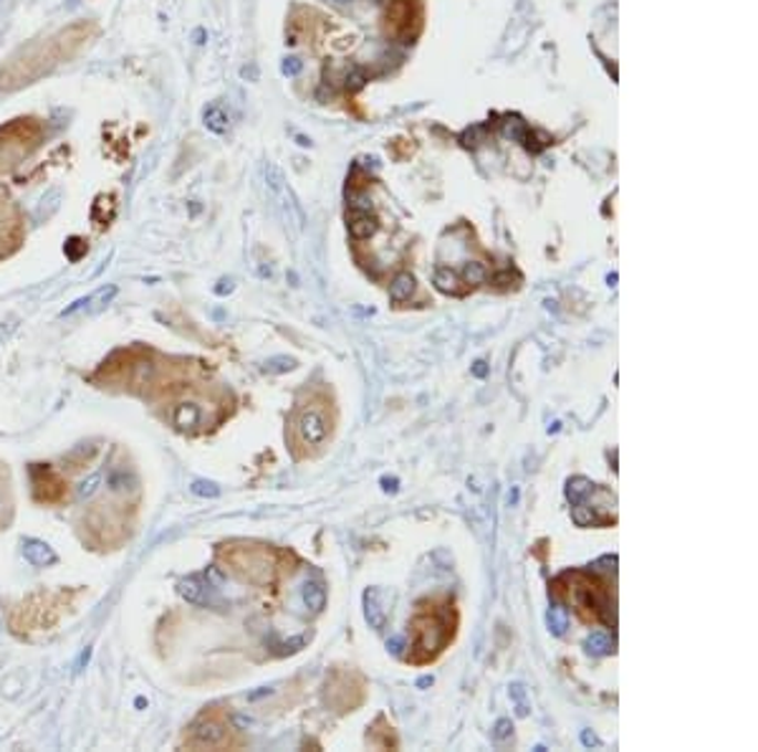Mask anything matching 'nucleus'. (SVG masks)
I'll return each mask as SVG.
<instances>
[{
	"instance_id": "nucleus-1",
	"label": "nucleus",
	"mask_w": 758,
	"mask_h": 752,
	"mask_svg": "<svg viewBox=\"0 0 758 752\" xmlns=\"http://www.w3.org/2000/svg\"><path fill=\"white\" fill-rule=\"evenodd\" d=\"M198 367L188 361H172V357L157 355L155 349L135 345L117 349L107 361L99 365V370L92 375V383L112 390H127L145 400L162 404L175 396L180 388L190 383Z\"/></svg>"
},
{
	"instance_id": "nucleus-2",
	"label": "nucleus",
	"mask_w": 758,
	"mask_h": 752,
	"mask_svg": "<svg viewBox=\"0 0 758 752\" xmlns=\"http://www.w3.org/2000/svg\"><path fill=\"white\" fill-rule=\"evenodd\" d=\"M99 36L94 21H76L46 39L31 41L0 64V92H19L74 61Z\"/></svg>"
},
{
	"instance_id": "nucleus-3",
	"label": "nucleus",
	"mask_w": 758,
	"mask_h": 752,
	"mask_svg": "<svg viewBox=\"0 0 758 752\" xmlns=\"http://www.w3.org/2000/svg\"><path fill=\"white\" fill-rule=\"evenodd\" d=\"M135 512L137 506L127 500V492L112 500L96 502L82 514L78 530L82 540L92 550H117L125 545L135 528Z\"/></svg>"
},
{
	"instance_id": "nucleus-4",
	"label": "nucleus",
	"mask_w": 758,
	"mask_h": 752,
	"mask_svg": "<svg viewBox=\"0 0 758 752\" xmlns=\"http://www.w3.org/2000/svg\"><path fill=\"white\" fill-rule=\"evenodd\" d=\"M82 591H36L15 603L8 614L11 631L19 636H36L59 626L66 614L76 608Z\"/></svg>"
},
{
	"instance_id": "nucleus-5",
	"label": "nucleus",
	"mask_w": 758,
	"mask_h": 752,
	"mask_svg": "<svg viewBox=\"0 0 758 752\" xmlns=\"http://www.w3.org/2000/svg\"><path fill=\"white\" fill-rule=\"evenodd\" d=\"M46 143V125L39 117H15L0 125V175L13 173Z\"/></svg>"
},
{
	"instance_id": "nucleus-6",
	"label": "nucleus",
	"mask_w": 758,
	"mask_h": 752,
	"mask_svg": "<svg viewBox=\"0 0 758 752\" xmlns=\"http://www.w3.org/2000/svg\"><path fill=\"white\" fill-rule=\"evenodd\" d=\"M220 557L225 560V571H231L241 581L271 583L278 567V557L269 547L259 545H233L225 547Z\"/></svg>"
},
{
	"instance_id": "nucleus-7",
	"label": "nucleus",
	"mask_w": 758,
	"mask_h": 752,
	"mask_svg": "<svg viewBox=\"0 0 758 752\" xmlns=\"http://www.w3.org/2000/svg\"><path fill=\"white\" fill-rule=\"evenodd\" d=\"M331 434V421L326 408L319 404H308L298 410L294 418V441L296 446H304L306 451L319 449Z\"/></svg>"
},
{
	"instance_id": "nucleus-8",
	"label": "nucleus",
	"mask_w": 758,
	"mask_h": 752,
	"mask_svg": "<svg viewBox=\"0 0 758 752\" xmlns=\"http://www.w3.org/2000/svg\"><path fill=\"white\" fill-rule=\"evenodd\" d=\"M231 734H233V728L225 722V717L215 710H210V712H202L198 720L192 722L188 738H185V745L192 750L225 748V745H231Z\"/></svg>"
},
{
	"instance_id": "nucleus-9",
	"label": "nucleus",
	"mask_w": 758,
	"mask_h": 752,
	"mask_svg": "<svg viewBox=\"0 0 758 752\" xmlns=\"http://www.w3.org/2000/svg\"><path fill=\"white\" fill-rule=\"evenodd\" d=\"M33 500L46 506H59L69 500V482L59 469L49 463H33L29 469Z\"/></svg>"
},
{
	"instance_id": "nucleus-10",
	"label": "nucleus",
	"mask_w": 758,
	"mask_h": 752,
	"mask_svg": "<svg viewBox=\"0 0 758 752\" xmlns=\"http://www.w3.org/2000/svg\"><path fill=\"white\" fill-rule=\"evenodd\" d=\"M25 243V216L15 200L0 196V261L11 259Z\"/></svg>"
},
{
	"instance_id": "nucleus-11",
	"label": "nucleus",
	"mask_w": 758,
	"mask_h": 752,
	"mask_svg": "<svg viewBox=\"0 0 758 752\" xmlns=\"http://www.w3.org/2000/svg\"><path fill=\"white\" fill-rule=\"evenodd\" d=\"M448 636H451V628H448L443 618L425 616L415 620V649L420 651H428L433 656L448 644Z\"/></svg>"
},
{
	"instance_id": "nucleus-12",
	"label": "nucleus",
	"mask_w": 758,
	"mask_h": 752,
	"mask_svg": "<svg viewBox=\"0 0 758 752\" xmlns=\"http://www.w3.org/2000/svg\"><path fill=\"white\" fill-rule=\"evenodd\" d=\"M377 218L369 216V211H355V208H349V233L355 236V239H369V236L377 233Z\"/></svg>"
},
{
	"instance_id": "nucleus-13",
	"label": "nucleus",
	"mask_w": 758,
	"mask_h": 752,
	"mask_svg": "<svg viewBox=\"0 0 758 752\" xmlns=\"http://www.w3.org/2000/svg\"><path fill=\"white\" fill-rule=\"evenodd\" d=\"M365 616H367L369 628H385L387 614L382 608V596H379L377 588H369L365 593Z\"/></svg>"
},
{
	"instance_id": "nucleus-14",
	"label": "nucleus",
	"mask_w": 758,
	"mask_h": 752,
	"mask_svg": "<svg viewBox=\"0 0 758 752\" xmlns=\"http://www.w3.org/2000/svg\"><path fill=\"white\" fill-rule=\"evenodd\" d=\"M412 292H415V276L408 274V271H402V274L394 276V282L390 284V300L394 304L408 302Z\"/></svg>"
},
{
	"instance_id": "nucleus-15",
	"label": "nucleus",
	"mask_w": 758,
	"mask_h": 752,
	"mask_svg": "<svg viewBox=\"0 0 758 752\" xmlns=\"http://www.w3.org/2000/svg\"><path fill=\"white\" fill-rule=\"evenodd\" d=\"M594 492V484L589 482L587 477H575V479H569V484H567V497H569V502L571 504H581L585 502V497H589Z\"/></svg>"
},
{
	"instance_id": "nucleus-16",
	"label": "nucleus",
	"mask_w": 758,
	"mask_h": 752,
	"mask_svg": "<svg viewBox=\"0 0 758 752\" xmlns=\"http://www.w3.org/2000/svg\"><path fill=\"white\" fill-rule=\"evenodd\" d=\"M23 553L25 557L31 560L33 565H46V563H54V553H51L49 545H43V542L36 540H29L23 545Z\"/></svg>"
},
{
	"instance_id": "nucleus-17",
	"label": "nucleus",
	"mask_w": 758,
	"mask_h": 752,
	"mask_svg": "<svg viewBox=\"0 0 758 752\" xmlns=\"http://www.w3.org/2000/svg\"><path fill=\"white\" fill-rule=\"evenodd\" d=\"M304 603L312 610H322L326 606V591H324V585L322 583H306L304 585Z\"/></svg>"
},
{
	"instance_id": "nucleus-18",
	"label": "nucleus",
	"mask_w": 758,
	"mask_h": 752,
	"mask_svg": "<svg viewBox=\"0 0 758 752\" xmlns=\"http://www.w3.org/2000/svg\"><path fill=\"white\" fill-rule=\"evenodd\" d=\"M8 469L0 467V522L11 520V489H8Z\"/></svg>"
},
{
	"instance_id": "nucleus-19",
	"label": "nucleus",
	"mask_w": 758,
	"mask_h": 752,
	"mask_svg": "<svg viewBox=\"0 0 758 752\" xmlns=\"http://www.w3.org/2000/svg\"><path fill=\"white\" fill-rule=\"evenodd\" d=\"M612 646H614V641L610 638V634H604V631H594V634H589V638H587V651L594 654V656L610 654Z\"/></svg>"
},
{
	"instance_id": "nucleus-20",
	"label": "nucleus",
	"mask_w": 758,
	"mask_h": 752,
	"mask_svg": "<svg viewBox=\"0 0 758 752\" xmlns=\"http://www.w3.org/2000/svg\"><path fill=\"white\" fill-rule=\"evenodd\" d=\"M433 282H435V286L443 294H461V286H457V276H455V271H451V269H438Z\"/></svg>"
},
{
	"instance_id": "nucleus-21",
	"label": "nucleus",
	"mask_w": 758,
	"mask_h": 752,
	"mask_svg": "<svg viewBox=\"0 0 758 752\" xmlns=\"http://www.w3.org/2000/svg\"><path fill=\"white\" fill-rule=\"evenodd\" d=\"M567 624H569V616H567V608L559 606V603H554L551 610H549V628L554 636H561L567 631Z\"/></svg>"
},
{
	"instance_id": "nucleus-22",
	"label": "nucleus",
	"mask_w": 758,
	"mask_h": 752,
	"mask_svg": "<svg viewBox=\"0 0 758 752\" xmlns=\"http://www.w3.org/2000/svg\"><path fill=\"white\" fill-rule=\"evenodd\" d=\"M463 279L465 284H483L488 279V269L481 264V261H469L463 267Z\"/></svg>"
},
{
	"instance_id": "nucleus-23",
	"label": "nucleus",
	"mask_w": 758,
	"mask_h": 752,
	"mask_svg": "<svg viewBox=\"0 0 758 752\" xmlns=\"http://www.w3.org/2000/svg\"><path fill=\"white\" fill-rule=\"evenodd\" d=\"M504 135L510 137V139H518V143H522V139H526L528 129H526V125L518 117H508L504 122Z\"/></svg>"
},
{
	"instance_id": "nucleus-24",
	"label": "nucleus",
	"mask_w": 758,
	"mask_h": 752,
	"mask_svg": "<svg viewBox=\"0 0 758 752\" xmlns=\"http://www.w3.org/2000/svg\"><path fill=\"white\" fill-rule=\"evenodd\" d=\"M510 730H514V728H510V722H508V720H498V722H496V732H493V738H496L498 742H501V740H506L508 734H510Z\"/></svg>"
},
{
	"instance_id": "nucleus-25",
	"label": "nucleus",
	"mask_w": 758,
	"mask_h": 752,
	"mask_svg": "<svg viewBox=\"0 0 758 752\" xmlns=\"http://www.w3.org/2000/svg\"><path fill=\"white\" fill-rule=\"evenodd\" d=\"M284 72H286V74H298V72H302V61H298V59H288L286 64H284Z\"/></svg>"
},
{
	"instance_id": "nucleus-26",
	"label": "nucleus",
	"mask_w": 758,
	"mask_h": 752,
	"mask_svg": "<svg viewBox=\"0 0 758 752\" xmlns=\"http://www.w3.org/2000/svg\"><path fill=\"white\" fill-rule=\"evenodd\" d=\"M196 492H198V494H210V497H215V494H218V489H215V484L200 482V484H196Z\"/></svg>"
},
{
	"instance_id": "nucleus-27",
	"label": "nucleus",
	"mask_w": 758,
	"mask_h": 752,
	"mask_svg": "<svg viewBox=\"0 0 758 752\" xmlns=\"http://www.w3.org/2000/svg\"><path fill=\"white\" fill-rule=\"evenodd\" d=\"M387 649H390L392 654H400L402 651V638L400 636L390 638V641H387Z\"/></svg>"
},
{
	"instance_id": "nucleus-28",
	"label": "nucleus",
	"mask_w": 758,
	"mask_h": 752,
	"mask_svg": "<svg viewBox=\"0 0 758 752\" xmlns=\"http://www.w3.org/2000/svg\"><path fill=\"white\" fill-rule=\"evenodd\" d=\"M581 742H585L587 748H597V745H599V740H597L594 734L589 732V730H587V732H581Z\"/></svg>"
},
{
	"instance_id": "nucleus-29",
	"label": "nucleus",
	"mask_w": 758,
	"mask_h": 752,
	"mask_svg": "<svg viewBox=\"0 0 758 752\" xmlns=\"http://www.w3.org/2000/svg\"><path fill=\"white\" fill-rule=\"evenodd\" d=\"M475 375H478V378L486 375V363H475Z\"/></svg>"
},
{
	"instance_id": "nucleus-30",
	"label": "nucleus",
	"mask_w": 758,
	"mask_h": 752,
	"mask_svg": "<svg viewBox=\"0 0 758 752\" xmlns=\"http://www.w3.org/2000/svg\"><path fill=\"white\" fill-rule=\"evenodd\" d=\"M337 3H347V0H337Z\"/></svg>"
}]
</instances>
